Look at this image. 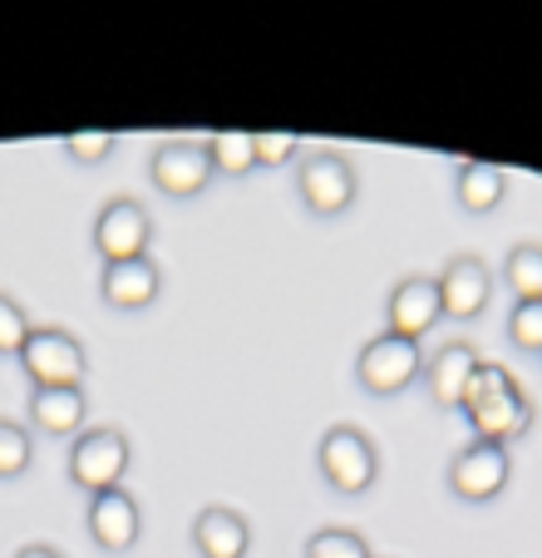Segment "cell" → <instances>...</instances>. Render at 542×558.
<instances>
[{"label":"cell","instance_id":"30bf717a","mask_svg":"<svg viewBox=\"0 0 542 558\" xmlns=\"http://www.w3.org/2000/svg\"><path fill=\"white\" fill-rule=\"evenodd\" d=\"M439 302L444 322H479L493 302V272L479 253H454L439 272Z\"/></svg>","mask_w":542,"mask_h":558},{"label":"cell","instance_id":"7a4b0ae2","mask_svg":"<svg viewBox=\"0 0 542 558\" xmlns=\"http://www.w3.org/2000/svg\"><path fill=\"white\" fill-rule=\"evenodd\" d=\"M296 193H301V208L311 218H341L355 208L360 173L341 148H311L296 158Z\"/></svg>","mask_w":542,"mask_h":558},{"label":"cell","instance_id":"d4e9b609","mask_svg":"<svg viewBox=\"0 0 542 558\" xmlns=\"http://www.w3.org/2000/svg\"><path fill=\"white\" fill-rule=\"evenodd\" d=\"M30 331L35 327H30V316H25V306L11 292H0V356H21Z\"/></svg>","mask_w":542,"mask_h":558},{"label":"cell","instance_id":"5b68a950","mask_svg":"<svg viewBox=\"0 0 542 558\" xmlns=\"http://www.w3.org/2000/svg\"><path fill=\"white\" fill-rule=\"evenodd\" d=\"M513 485V450L508 445L469 440L448 460V495L459 505H493Z\"/></svg>","mask_w":542,"mask_h":558},{"label":"cell","instance_id":"484cf974","mask_svg":"<svg viewBox=\"0 0 542 558\" xmlns=\"http://www.w3.org/2000/svg\"><path fill=\"white\" fill-rule=\"evenodd\" d=\"M251 138H257V169H286V163H296L306 154L301 138L286 134V129H261Z\"/></svg>","mask_w":542,"mask_h":558},{"label":"cell","instance_id":"3957f363","mask_svg":"<svg viewBox=\"0 0 542 558\" xmlns=\"http://www.w3.org/2000/svg\"><path fill=\"white\" fill-rule=\"evenodd\" d=\"M424 376V351L419 341L395 337V331H380L360 347L355 356V386L375 396V401H390V396H405L415 380Z\"/></svg>","mask_w":542,"mask_h":558},{"label":"cell","instance_id":"8992f818","mask_svg":"<svg viewBox=\"0 0 542 558\" xmlns=\"http://www.w3.org/2000/svg\"><path fill=\"white\" fill-rule=\"evenodd\" d=\"M15 361H21L30 390H40V386H84V376H89L84 341L64 327H35L30 341H25V351Z\"/></svg>","mask_w":542,"mask_h":558},{"label":"cell","instance_id":"d6986e66","mask_svg":"<svg viewBox=\"0 0 542 558\" xmlns=\"http://www.w3.org/2000/svg\"><path fill=\"white\" fill-rule=\"evenodd\" d=\"M503 287L513 302H542V243H518L503 257Z\"/></svg>","mask_w":542,"mask_h":558},{"label":"cell","instance_id":"ac0fdd59","mask_svg":"<svg viewBox=\"0 0 542 558\" xmlns=\"http://www.w3.org/2000/svg\"><path fill=\"white\" fill-rule=\"evenodd\" d=\"M202 148H208L212 173H222V179H247V173H257V138H251L247 129H218V134L202 138Z\"/></svg>","mask_w":542,"mask_h":558},{"label":"cell","instance_id":"9c48e42d","mask_svg":"<svg viewBox=\"0 0 542 558\" xmlns=\"http://www.w3.org/2000/svg\"><path fill=\"white\" fill-rule=\"evenodd\" d=\"M444 322V302H439V277L405 272L385 296V331L409 341H424L429 331Z\"/></svg>","mask_w":542,"mask_h":558},{"label":"cell","instance_id":"ffe728a7","mask_svg":"<svg viewBox=\"0 0 542 558\" xmlns=\"http://www.w3.org/2000/svg\"><path fill=\"white\" fill-rule=\"evenodd\" d=\"M508 390H518V376H513L508 366H498V361H479V371L469 376V390H464V411H479V405L498 401V396H508Z\"/></svg>","mask_w":542,"mask_h":558},{"label":"cell","instance_id":"8fae6325","mask_svg":"<svg viewBox=\"0 0 542 558\" xmlns=\"http://www.w3.org/2000/svg\"><path fill=\"white\" fill-rule=\"evenodd\" d=\"M163 296V272L153 257H128V263H104L99 267V302L109 312H148Z\"/></svg>","mask_w":542,"mask_h":558},{"label":"cell","instance_id":"603a6c76","mask_svg":"<svg viewBox=\"0 0 542 558\" xmlns=\"http://www.w3.org/2000/svg\"><path fill=\"white\" fill-rule=\"evenodd\" d=\"M114 148H119V134H109V129H84V134L60 138V154L70 158V163H84V169H95V163L114 158Z\"/></svg>","mask_w":542,"mask_h":558},{"label":"cell","instance_id":"9a60e30c","mask_svg":"<svg viewBox=\"0 0 542 558\" xmlns=\"http://www.w3.org/2000/svg\"><path fill=\"white\" fill-rule=\"evenodd\" d=\"M193 548L202 558H247L251 548V524L227 505H208L193 519Z\"/></svg>","mask_w":542,"mask_h":558},{"label":"cell","instance_id":"ba28073f","mask_svg":"<svg viewBox=\"0 0 542 558\" xmlns=\"http://www.w3.org/2000/svg\"><path fill=\"white\" fill-rule=\"evenodd\" d=\"M158 228L138 198H114L99 208L95 218V253L99 263H128V257H148Z\"/></svg>","mask_w":542,"mask_h":558},{"label":"cell","instance_id":"52a82bcc","mask_svg":"<svg viewBox=\"0 0 542 558\" xmlns=\"http://www.w3.org/2000/svg\"><path fill=\"white\" fill-rule=\"evenodd\" d=\"M218 179L208 163V148H202V138H163V144L148 154V183H153L163 198H202L208 193V183Z\"/></svg>","mask_w":542,"mask_h":558},{"label":"cell","instance_id":"4fadbf2b","mask_svg":"<svg viewBox=\"0 0 542 558\" xmlns=\"http://www.w3.org/2000/svg\"><path fill=\"white\" fill-rule=\"evenodd\" d=\"M479 347L473 341H444V347L434 351V356L424 361V396L429 405H439V411H459L464 405V390H469V376L479 371Z\"/></svg>","mask_w":542,"mask_h":558},{"label":"cell","instance_id":"e0dca14e","mask_svg":"<svg viewBox=\"0 0 542 558\" xmlns=\"http://www.w3.org/2000/svg\"><path fill=\"white\" fill-rule=\"evenodd\" d=\"M454 198L469 218H489L503 198H508V173L489 158H464L459 169H454Z\"/></svg>","mask_w":542,"mask_h":558},{"label":"cell","instance_id":"7402d4cb","mask_svg":"<svg viewBox=\"0 0 542 558\" xmlns=\"http://www.w3.org/2000/svg\"><path fill=\"white\" fill-rule=\"evenodd\" d=\"M35 460V435L21 421L0 415V480H21Z\"/></svg>","mask_w":542,"mask_h":558},{"label":"cell","instance_id":"5bb4252c","mask_svg":"<svg viewBox=\"0 0 542 558\" xmlns=\"http://www.w3.org/2000/svg\"><path fill=\"white\" fill-rule=\"evenodd\" d=\"M464 421H469L473 440H489V445H518L522 435L532 430V421H538V411H532V396L528 390H508V396H498V401L479 405V411H464Z\"/></svg>","mask_w":542,"mask_h":558},{"label":"cell","instance_id":"2e32d148","mask_svg":"<svg viewBox=\"0 0 542 558\" xmlns=\"http://www.w3.org/2000/svg\"><path fill=\"white\" fill-rule=\"evenodd\" d=\"M30 430L40 435H79L89 401H84V386H40L30 390Z\"/></svg>","mask_w":542,"mask_h":558},{"label":"cell","instance_id":"4316f807","mask_svg":"<svg viewBox=\"0 0 542 558\" xmlns=\"http://www.w3.org/2000/svg\"><path fill=\"white\" fill-rule=\"evenodd\" d=\"M15 558H64V554H60V548H54V544H25Z\"/></svg>","mask_w":542,"mask_h":558},{"label":"cell","instance_id":"6da1fadb","mask_svg":"<svg viewBox=\"0 0 542 558\" xmlns=\"http://www.w3.org/2000/svg\"><path fill=\"white\" fill-rule=\"evenodd\" d=\"M316 470L345 499H360L380 480V450L360 425H331L316 440Z\"/></svg>","mask_w":542,"mask_h":558},{"label":"cell","instance_id":"44dd1931","mask_svg":"<svg viewBox=\"0 0 542 558\" xmlns=\"http://www.w3.org/2000/svg\"><path fill=\"white\" fill-rule=\"evenodd\" d=\"M301 558H375V554H370L366 534H355V529L331 524V529H316V534L306 538Z\"/></svg>","mask_w":542,"mask_h":558},{"label":"cell","instance_id":"277c9868","mask_svg":"<svg viewBox=\"0 0 542 558\" xmlns=\"http://www.w3.org/2000/svg\"><path fill=\"white\" fill-rule=\"evenodd\" d=\"M128 460H134V445L119 425H95V430H79L70 445V485L84 489L95 499L104 489H119L128 474Z\"/></svg>","mask_w":542,"mask_h":558},{"label":"cell","instance_id":"7c38bea8","mask_svg":"<svg viewBox=\"0 0 542 558\" xmlns=\"http://www.w3.org/2000/svg\"><path fill=\"white\" fill-rule=\"evenodd\" d=\"M89 538H95L99 554H128V548L144 538V514H138V499L128 495L124 485L119 489H104V495L89 499Z\"/></svg>","mask_w":542,"mask_h":558},{"label":"cell","instance_id":"cb8c5ba5","mask_svg":"<svg viewBox=\"0 0 542 558\" xmlns=\"http://www.w3.org/2000/svg\"><path fill=\"white\" fill-rule=\"evenodd\" d=\"M508 347L522 351V356H542V302H513Z\"/></svg>","mask_w":542,"mask_h":558}]
</instances>
